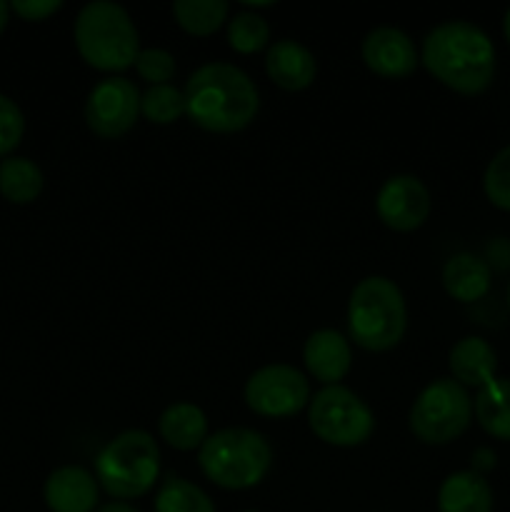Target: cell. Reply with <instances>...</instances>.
<instances>
[{"label":"cell","instance_id":"obj_1","mask_svg":"<svg viewBox=\"0 0 510 512\" xmlns=\"http://www.w3.org/2000/svg\"><path fill=\"white\" fill-rule=\"evenodd\" d=\"M420 63L453 93L480 95L493 83L498 55L483 28L470 20H445L425 35Z\"/></svg>","mask_w":510,"mask_h":512},{"label":"cell","instance_id":"obj_2","mask_svg":"<svg viewBox=\"0 0 510 512\" xmlns=\"http://www.w3.org/2000/svg\"><path fill=\"white\" fill-rule=\"evenodd\" d=\"M183 95L185 115L205 133H240L260 110L253 78L238 65L223 60L200 65L185 83Z\"/></svg>","mask_w":510,"mask_h":512},{"label":"cell","instance_id":"obj_3","mask_svg":"<svg viewBox=\"0 0 510 512\" xmlns=\"http://www.w3.org/2000/svg\"><path fill=\"white\" fill-rule=\"evenodd\" d=\"M73 38L85 65L100 73H123L133 68L140 53V35L133 18L113 0L83 5L75 18Z\"/></svg>","mask_w":510,"mask_h":512},{"label":"cell","instance_id":"obj_4","mask_svg":"<svg viewBox=\"0 0 510 512\" xmlns=\"http://www.w3.org/2000/svg\"><path fill=\"white\" fill-rule=\"evenodd\" d=\"M408 330V305L403 290L385 275H368L348 300V335L368 353H388Z\"/></svg>","mask_w":510,"mask_h":512},{"label":"cell","instance_id":"obj_5","mask_svg":"<svg viewBox=\"0 0 510 512\" xmlns=\"http://www.w3.org/2000/svg\"><path fill=\"white\" fill-rule=\"evenodd\" d=\"M205 478L223 490H248L265 480L273 465V448L250 428H223L208 435L198 450Z\"/></svg>","mask_w":510,"mask_h":512},{"label":"cell","instance_id":"obj_6","mask_svg":"<svg viewBox=\"0 0 510 512\" xmlns=\"http://www.w3.org/2000/svg\"><path fill=\"white\" fill-rule=\"evenodd\" d=\"M160 478V448L148 430H125L95 455V480L110 498L148 495Z\"/></svg>","mask_w":510,"mask_h":512},{"label":"cell","instance_id":"obj_7","mask_svg":"<svg viewBox=\"0 0 510 512\" xmlns=\"http://www.w3.org/2000/svg\"><path fill=\"white\" fill-rule=\"evenodd\" d=\"M473 423V398L453 378H438L425 385L413 400L408 428L420 443L450 445Z\"/></svg>","mask_w":510,"mask_h":512},{"label":"cell","instance_id":"obj_8","mask_svg":"<svg viewBox=\"0 0 510 512\" xmlns=\"http://www.w3.org/2000/svg\"><path fill=\"white\" fill-rule=\"evenodd\" d=\"M308 428L333 448H358L375 433V415L360 395L345 385H328L308 403Z\"/></svg>","mask_w":510,"mask_h":512},{"label":"cell","instance_id":"obj_9","mask_svg":"<svg viewBox=\"0 0 510 512\" xmlns=\"http://www.w3.org/2000/svg\"><path fill=\"white\" fill-rule=\"evenodd\" d=\"M245 405L263 418H293L310 403V383L298 368L288 363L263 365L243 388Z\"/></svg>","mask_w":510,"mask_h":512},{"label":"cell","instance_id":"obj_10","mask_svg":"<svg viewBox=\"0 0 510 512\" xmlns=\"http://www.w3.org/2000/svg\"><path fill=\"white\" fill-rule=\"evenodd\" d=\"M140 118V90L123 75L103 78L85 100V123L103 140L123 138Z\"/></svg>","mask_w":510,"mask_h":512},{"label":"cell","instance_id":"obj_11","mask_svg":"<svg viewBox=\"0 0 510 512\" xmlns=\"http://www.w3.org/2000/svg\"><path fill=\"white\" fill-rule=\"evenodd\" d=\"M430 190L415 175H393L375 195V213L385 228L395 233H413L430 218Z\"/></svg>","mask_w":510,"mask_h":512},{"label":"cell","instance_id":"obj_12","mask_svg":"<svg viewBox=\"0 0 510 512\" xmlns=\"http://www.w3.org/2000/svg\"><path fill=\"white\" fill-rule=\"evenodd\" d=\"M360 55L370 73L385 80H403L420 65V53L413 38L393 25H378L370 30L360 45Z\"/></svg>","mask_w":510,"mask_h":512},{"label":"cell","instance_id":"obj_13","mask_svg":"<svg viewBox=\"0 0 510 512\" xmlns=\"http://www.w3.org/2000/svg\"><path fill=\"white\" fill-rule=\"evenodd\" d=\"M43 498L50 512H95L100 503V485L90 470L63 465L48 475Z\"/></svg>","mask_w":510,"mask_h":512},{"label":"cell","instance_id":"obj_14","mask_svg":"<svg viewBox=\"0 0 510 512\" xmlns=\"http://www.w3.org/2000/svg\"><path fill=\"white\" fill-rule=\"evenodd\" d=\"M303 363L308 373L318 383H323L325 388L328 385H340V380H345V375L353 368L350 340L343 333H338V330H315V333L308 335L303 345Z\"/></svg>","mask_w":510,"mask_h":512},{"label":"cell","instance_id":"obj_15","mask_svg":"<svg viewBox=\"0 0 510 512\" xmlns=\"http://www.w3.org/2000/svg\"><path fill=\"white\" fill-rule=\"evenodd\" d=\"M265 73L278 88L288 93H300L310 88L318 75V63L315 55L305 48L303 43L293 38L275 40L265 55Z\"/></svg>","mask_w":510,"mask_h":512},{"label":"cell","instance_id":"obj_16","mask_svg":"<svg viewBox=\"0 0 510 512\" xmlns=\"http://www.w3.org/2000/svg\"><path fill=\"white\" fill-rule=\"evenodd\" d=\"M448 368L455 383L463 385L465 390H480L498 378L495 375L498 373V353H495V348L485 338L468 335V338H460L450 348Z\"/></svg>","mask_w":510,"mask_h":512},{"label":"cell","instance_id":"obj_17","mask_svg":"<svg viewBox=\"0 0 510 512\" xmlns=\"http://www.w3.org/2000/svg\"><path fill=\"white\" fill-rule=\"evenodd\" d=\"M443 288L455 303H478L488 295L493 283V270L488 260L473 253H458L445 260L443 265Z\"/></svg>","mask_w":510,"mask_h":512},{"label":"cell","instance_id":"obj_18","mask_svg":"<svg viewBox=\"0 0 510 512\" xmlns=\"http://www.w3.org/2000/svg\"><path fill=\"white\" fill-rule=\"evenodd\" d=\"M158 433L165 443L180 453H193L208 440V415L193 403H173L158 420Z\"/></svg>","mask_w":510,"mask_h":512},{"label":"cell","instance_id":"obj_19","mask_svg":"<svg viewBox=\"0 0 510 512\" xmlns=\"http://www.w3.org/2000/svg\"><path fill=\"white\" fill-rule=\"evenodd\" d=\"M493 488L483 475L458 470L438 490V512H493Z\"/></svg>","mask_w":510,"mask_h":512},{"label":"cell","instance_id":"obj_20","mask_svg":"<svg viewBox=\"0 0 510 512\" xmlns=\"http://www.w3.org/2000/svg\"><path fill=\"white\" fill-rule=\"evenodd\" d=\"M473 415L490 438L510 443V378H495L480 388L473 400Z\"/></svg>","mask_w":510,"mask_h":512},{"label":"cell","instance_id":"obj_21","mask_svg":"<svg viewBox=\"0 0 510 512\" xmlns=\"http://www.w3.org/2000/svg\"><path fill=\"white\" fill-rule=\"evenodd\" d=\"M43 170L28 158L0 160V195L15 205H28L43 193Z\"/></svg>","mask_w":510,"mask_h":512},{"label":"cell","instance_id":"obj_22","mask_svg":"<svg viewBox=\"0 0 510 512\" xmlns=\"http://www.w3.org/2000/svg\"><path fill=\"white\" fill-rule=\"evenodd\" d=\"M170 10L175 23L195 38L218 33L230 20V5L225 0H175Z\"/></svg>","mask_w":510,"mask_h":512},{"label":"cell","instance_id":"obj_23","mask_svg":"<svg viewBox=\"0 0 510 512\" xmlns=\"http://www.w3.org/2000/svg\"><path fill=\"white\" fill-rule=\"evenodd\" d=\"M155 512H215V505L195 483L168 475L155 493Z\"/></svg>","mask_w":510,"mask_h":512},{"label":"cell","instance_id":"obj_24","mask_svg":"<svg viewBox=\"0 0 510 512\" xmlns=\"http://www.w3.org/2000/svg\"><path fill=\"white\" fill-rule=\"evenodd\" d=\"M270 25L253 10H240L228 20V45L240 55H253L268 48Z\"/></svg>","mask_w":510,"mask_h":512},{"label":"cell","instance_id":"obj_25","mask_svg":"<svg viewBox=\"0 0 510 512\" xmlns=\"http://www.w3.org/2000/svg\"><path fill=\"white\" fill-rule=\"evenodd\" d=\"M140 115L153 125H173L185 115V95L175 85H153L140 95Z\"/></svg>","mask_w":510,"mask_h":512},{"label":"cell","instance_id":"obj_26","mask_svg":"<svg viewBox=\"0 0 510 512\" xmlns=\"http://www.w3.org/2000/svg\"><path fill=\"white\" fill-rule=\"evenodd\" d=\"M485 198L498 210L510 213V145L495 153L483 175Z\"/></svg>","mask_w":510,"mask_h":512},{"label":"cell","instance_id":"obj_27","mask_svg":"<svg viewBox=\"0 0 510 512\" xmlns=\"http://www.w3.org/2000/svg\"><path fill=\"white\" fill-rule=\"evenodd\" d=\"M135 70H138L140 78L153 88V85H168L175 78V65L173 53L163 48H140L138 58H135Z\"/></svg>","mask_w":510,"mask_h":512},{"label":"cell","instance_id":"obj_28","mask_svg":"<svg viewBox=\"0 0 510 512\" xmlns=\"http://www.w3.org/2000/svg\"><path fill=\"white\" fill-rule=\"evenodd\" d=\"M25 135L23 110L8 95H0V155L8 158Z\"/></svg>","mask_w":510,"mask_h":512},{"label":"cell","instance_id":"obj_29","mask_svg":"<svg viewBox=\"0 0 510 512\" xmlns=\"http://www.w3.org/2000/svg\"><path fill=\"white\" fill-rule=\"evenodd\" d=\"M63 8L60 0H13L10 3V10L18 13L23 20H30V23H40V20H48L50 15H55Z\"/></svg>","mask_w":510,"mask_h":512},{"label":"cell","instance_id":"obj_30","mask_svg":"<svg viewBox=\"0 0 510 512\" xmlns=\"http://www.w3.org/2000/svg\"><path fill=\"white\" fill-rule=\"evenodd\" d=\"M495 463H498V458H495V453L490 448H478L473 453V473L483 475L490 473V470L495 468Z\"/></svg>","mask_w":510,"mask_h":512},{"label":"cell","instance_id":"obj_31","mask_svg":"<svg viewBox=\"0 0 510 512\" xmlns=\"http://www.w3.org/2000/svg\"><path fill=\"white\" fill-rule=\"evenodd\" d=\"M95 512H138L133 508V505L128 503H120V500H113V503L103 505V508H98Z\"/></svg>","mask_w":510,"mask_h":512},{"label":"cell","instance_id":"obj_32","mask_svg":"<svg viewBox=\"0 0 510 512\" xmlns=\"http://www.w3.org/2000/svg\"><path fill=\"white\" fill-rule=\"evenodd\" d=\"M8 15H10V5L0 0V33H3L5 25H8Z\"/></svg>","mask_w":510,"mask_h":512},{"label":"cell","instance_id":"obj_33","mask_svg":"<svg viewBox=\"0 0 510 512\" xmlns=\"http://www.w3.org/2000/svg\"><path fill=\"white\" fill-rule=\"evenodd\" d=\"M503 35H505V40H508V45H510V8H508V13H505V18H503Z\"/></svg>","mask_w":510,"mask_h":512},{"label":"cell","instance_id":"obj_34","mask_svg":"<svg viewBox=\"0 0 510 512\" xmlns=\"http://www.w3.org/2000/svg\"><path fill=\"white\" fill-rule=\"evenodd\" d=\"M508 308H510V285H508Z\"/></svg>","mask_w":510,"mask_h":512},{"label":"cell","instance_id":"obj_35","mask_svg":"<svg viewBox=\"0 0 510 512\" xmlns=\"http://www.w3.org/2000/svg\"><path fill=\"white\" fill-rule=\"evenodd\" d=\"M245 512H258V510H245Z\"/></svg>","mask_w":510,"mask_h":512}]
</instances>
